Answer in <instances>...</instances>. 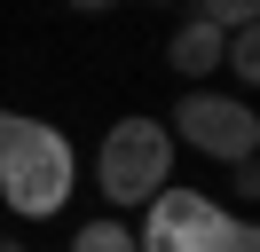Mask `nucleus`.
I'll return each instance as SVG.
<instances>
[{
    "label": "nucleus",
    "mask_w": 260,
    "mask_h": 252,
    "mask_svg": "<svg viewBox=\"0 0 260 252\" xmlns=\"http://www.w3.org/2000/svg\"><path fill=\"white\" fill-rule=\"evenodd\" d=\"M0 197L16 205L24 220L63 213V197H71V142L55 126L24 118V110H0Z\"/></svg>",
    "instance_id": "nucleus-1"
},
{
    "label": "nucleus",
    "mask_w": 260,
    "mask_h": 252,
    "mask_svg": "<svg viewBox=\"0 0 260 252\" xmlns=\"http://www.w3.org/2000/svg\"><path fill=\"white\" fill-rule=\"evenodd\" d=\"M134 252H260V229L229 220L205 189H158Z\"/></svg>",
    "instance_id": "nucleus-2"
},
{
    "label": "nucleus",
    "mask_w": 260,
    "mask_h": 252,
    "mask_svg": "<svg viewBox=\"0 0 260 252\" xmlns=\"http://www.w3.org/2000/svg\"><path fill=\"white\" fill-rule=\"evenodd\" d=\"M174 173V134L166 118H118L103 134V158H95V181L111 205H150Z\"/></svg>",
    "instance_id": "nucleus-3"
},
{
    "label": "nucleus",
    "mask_w": 260,
    "mask_h": 252,
    "mask_svg": "<svg viewBox=\"0 0 260 252\" xmlns=\"http://www.w3.org/2000/svg\"><path fill=\"white\" fill-rule=\"evenodd\" d=\"M166 134L189 142V150H205V158H229V166L260 150V118H252V103H237V94H205V87H189V94L174 103Z\"/></svg>",
    "instance_id": "nucleus-4"
},
{
    "label": "nucleus",
    "mask_w": 260,
    "mask_h": 252,
    "mask_svg": "<svg viewBox=\"0 0 260 252\" xmlns=\"http://www.w3.org/2000/svg\"><path fill=\"white\" fill-rule=\"evenodd\" d=\"M166 63H174L181 79H213V71H221V32L189 16V24H181L174 40H166Z\"/></svg>",
    "instance_id": "nucleus-5"
},
{
    "label": "nucleus",
    "mask_w": 260,
    "mask_h": 252,
    "mask_svg": "<svg viewBox=\"0 0 260 252\" xmlns=\"http://www.w3.org/2000/svg\"><path fill=\"white\" fill-rule=\"evenodd\" d=\"M71 252H134V229L126 220H87V229L71 236Z\"/></svg>",
    "instance_id": "nucleus-6"
},
{
    "label": "nucleus",
    "mask_w": 260,
    "mask_h": 252,
    "mask_svg": "<svg viewBox=\"0 0 260 252\" xmlns=\"http://www.w3.org/2000/svg\"><path fill=\"white\" fill-rule=\"evenodd\" d=\"M252 16H260V0H197V24H213V32H237Z\"/></svg>",
    "instance_id": "nucleus-7"
},
{
    "label": "nucleus",
    "mask_w": 260,
    "mask_h": 252,
    "mask_svg": "<svg viewBox=\"0 0 260 252\" xmlns=\"http://www.w3.org/2000/svg\"><path fill=\"white\" fill-rule=\"evenodd\" d=\"M229 189H237V197H252V189H260V173H252V158H237V166H229Z\"/></svg>",
    "instance_id": "nucleus-8"
},
{
    "label": "nucleus",
    "mask_w": 260,
    "mask_h": 252,
    "mask_svg": "<svg viewBox=\"0 0 260 252\" xmlns=\"http://www.w3.org/2000/svg\"><path fill=\"white\" fill-rule=\"evenodd\" d=\"M71 8H87V16H103V8H118V0H71Z\"/></svg>",
    "instance_id": "nucleus-9"
},
{
    "label": "nucleus",
    "mask_w": 260,
    "mask_h": 252,
    "mask_svg": "<svg viewBox=\"0 0 260 252\" xmlns=\"http://www.w3.org/2000/svg\"><path fill=\"white\" fill-rule=\"evenodd\" d=\"M0 252H24V244H16V236H0Z\"/></svg>",
    "instance_id": "nucleus-10"
},
{
    "label": "nucleus",
    "mask_w": 260,
    "mask_h": 252,
    "mask_svg": "<svg viewBox=\"0 0 260 252\" xmlns=\"http://www.w3.org/2000/svg\"><path fill=\"white\" fill-rule=\"evenodd\" d=\"M150 8H174V0H150Z\"/></svg>",
    "instance_id": "nucleus-11"
}]
</instances>
